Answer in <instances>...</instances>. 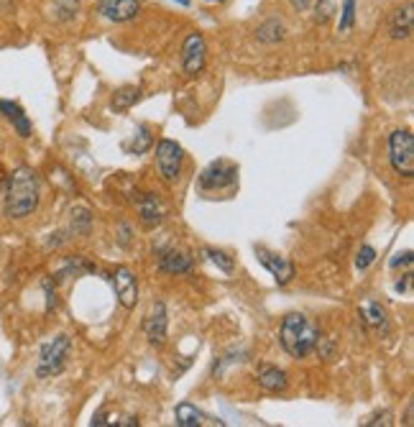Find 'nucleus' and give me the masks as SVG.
<instances>
[{
    "label": "nucleus",
    "instance_id": "f257e3e1",
    "mask_svg": "<svg viewBox=\"0 0 414 427\" xmlns=\"http://www.w3.org/2000/svg\"><path fill=\"white\" fill-rule=\"evenodd\" d=\"M41 200V179L31 166H16L3 187V212L13 220L33 215Z\"/></svg>",
    "mask_w": 414,
    "mask_h": 427
},
{
    "label": "nucleus",
    "instance_id": "f03ea898",
    "mask_svg": "<svg viewBox=\"0 0 414 427\" xmlns=\"http://www.w3.org/2000/svg\"><path fill=\"white\" fill-rule=\"evenodd\" d=\"M320 338H322V333H320V328L307 315L289 313L287 318L281 320L279 328L281 348L292 358H307L310 353H315L320 345Z\"/></svg>",
    "mask_w": 414,
    "mask_h": 427
},
{
    "label": "nucleus",
    "instance_id": "7ed1b4c3",
    "mask_svg": "<svg viewBox=\"0 0 414 427\" xmlns=\"http://www.w3.org/2000/svg\"><path fill=\"white\" fill-rule=\"evenodd\" d=\"M72 351V340L70 335H54L49 343L41 345V351H38V364H36V377L38 379H49V377H57L62 374L64 366H67V356Z\"/></svg>",
    "mask_w": 414,
    "mask_h": 427
},
{
    "label": "nucleus",
    "instance_id": "20e7f679",
    "mask_svg": "<svg viewBox=\"0 0 414 427\" xmlns=\"http://www.w3.org/2000/svg\"><path fill=\"white\" fill-rule=\"evenodd\" d=\"M389 164L399 177H414V136L409 128H396L389 134Z\"/></svg>",
    "mask_w": 414,
    "mask_h": 427
},
{
    "label": "nucleus",
    "instance_id": "39448f33",
    "mask_svg": "<svg viewBox=\"0 0 414 427\" xmlns=\"http://www.w3.org/2000/svg\"><path fill=\"white\" fill-rule=\"evenodd\" d=\"M182 164H185V148L172 139H161L156 144V169L166 185L177 182L182 174Z\"/></svg>",
    "mask_w": 414,
    "mask_h": 427
},
{
    "label": "nucleus",
    "instance_id": "423d86ee",
    "mask_svg": "<svg viewBox=\"0 0 414 427\" xmlns=\"http://www.w3.org/2000/svg\"><path fill=\"white\" fill-rule=\"evenodd\" d=\"M238 182V164L228 159H215L207 164L200 174V187L205 192H217V190H230Z\"/></svg>",
    "mask_w": 414,
    "mask_h": 427
},
{
    "label": "nucleus",
    "instance_id": "0eeeda50",
    "mask_svg": "<svg viewBox=\"0 0 414 427\" xmlns=\"http://www.w3.org/2000/svg\"><path fill=\"white\" fill-rule=\"evenodd\" d=\"M207 64V41L200 31H192L182 44V70L187 77H197Z\"/></svg>",
    "mask_w": 414,
    "mask_h": 427
},
{
    "label": "nucleus",
    "instance_id": "6e6552de",
    "mask_svg": "<svg viewBox=\"0 0 414 427\" xmlns=\"http://www.w3.org/2000/svg\"><path fill=\"white\" fill-rule=\"evenodd\" d=\"M110 279H113L115 297H118L121 307H126V310H134L136 302H138V281H136L134 271H131L128 266H118Z\"/></svg>",
    "mask_w": 414,
    "mask_h": 427
},
{
    "label": "nucleus",
    "instance_id": "1a4fd4ad",
    "mask_svg": "<svg viewBox=\"0 0 414 427\" xmlns=\"http://www.w3.org/2000/svg\"><path fill=\"white\" fill-rule=\"evenodd\" d=\"M256 259L263 264V269H266L268 274L274 276L276 284H281V287L294 279V264L289 261V259H284V256L263 249V246H256Z\"/></svg>",
    "mask_w": 414,
    "mask_h": 427
},
{
    "label": "nucleus",
    "instance_id": "9d476101",
    "mask_svg": "<svg viewBox=\"0 0 414 427\" xmlns=\"http://www.w3.org/2000/svg\"><path fill=\"white\" fill-rule=\"evenodd\" d=\"M141 13L138 0H100L97 3V16H102L110 23H126L134 21Z\"/></svg>",
    "mask_w": 414,
    "mask_h": 427
},
{
    "label": "nucleus",
    "instance_id": "9b49d317",
    "mask_svg": "<svg viewBox=\"0 0 414 427\" xmlns=\"http://www.w3.org/2000/svg\"><path fill=\"white\" fill-rule=\"evenodd\" d=\"M143 333H146V340L156 348L166 343V335H169V315H166L164 302H156L148 313L146 323H143Z\"/></svg>",
    "mask_w": 414,
    "mask_h": 427
},
{
    "label": "nucleus",
    "instance_id": "f8f14e48",
    "mask_svg": "<svg viewBox=\"0 0 414 427\" xmlns=\"http://www.w3.org/2000/svg\"><path fill=\"white\" fill-rule=\"evenodd\" d=\"M192 269H195V259H192L187 251L159 249V271L161 274L185 276V274H192Z\"/></svg>",
    "mask_w": 414,
    "mask_h": 427
},
{
    "label": "nucleus",
    "instance_id": "ddd939ff",
    "mask_svg": "<svg viewBox=\"0 0 414 427\" xmlns=\"http://www.w3.org/2000/svg\"><path fill=\"white\" fill-rule=\"evenodd\" d=\"M256 382H258L261 389L271 391V394H279V391H284L289 387L287 371L279 369V366H271V364H261L256 369Z\"/></svg>",
    "mask_w": 414,
    "mask_h": 427
},
{
    "label": "nucleus",
    "instance_id": "4468645a",
    "mask_svg": "<svg viewBox=\"0 0 414 427\" xmlns=\"http://www.w3.org/2000/svg\"><path fill=\"white\" fill-rule=\"evenodd\" d=\"M138 215H141V223L146 225V228H156V225L164 223L166 207L161 205V200L156 198L153 192H146V195H141L138 200Z\"/></svg>",
    "mask_w": 414,
    "mask_h": 427
},
{
    "label": "nucleus",
    "instance_id": "2eb2a0df",
    "mask_svg": "<svg viewBox=\"0 0 414 427\" xmlns=\"http://www.w3.org/2000/svg\"><path fill=\"white\" fill-rule=\"evenodd\" d=\"M414 31V11L412 6H399L389 18V36L394 41H404Z\"/></svg>",
    "mask_w": 414,
    "mask_h": 427
},
{
    "label": "nucleus",
    "instance_id": "dca6fc26",
    "mask_svg": "<svg viewBox=\"0 0 414 427\" xmlns=\"http://www.w3.org/2000/svg\"><path fill=\"white\" fill-rule=\"evenodd\" d=\"M0 115L13 123V128H16V134H18L21 139H28V136H31V131H33L31 121H28V115H26V110L21 108L18 102L0 100Z\"/></svg>",
    "mask_w": 414,
    "mask_h": 427
},
{
    "label": "nucleus",
    "instance_id": "f3484780",
    "mask_svg": "<svg viewBox=\"0 0 414 427\" xmlns=\"http://www.w3.org/2000/svg\"><path fill=\"white\" fill-rule=\"evenodd\" d=\"M256 38H258L261 44L274 46V44H279V41H284V38H287V26H284V21H281V18L271 16V18H266L261 26H258Z\"/></svg>",
    "mask_w": 414,
    "mask_h": 427
},
{
    "label": "nucleus",
    "instance_id": "a211bd4d",
    "mask_svg": "<svg viewBox=\"0 0 414 427\" xmlns=\"http://www.w3.org/2000/svg\"><path fill=\"white\" fill-rule=\"evenodd\" d=\"M174 422H177V427H202L205 415L195 407V404L182 402V404H177V409H174Z\"/></svg>",
    "mask_w": 414,
    "mask_h": 427
},
{
    "label": "nucleus",
    "instance_id": "6ab92c4d",
    "mask_svg": "<svg viewBox=\"0 0 414 427\" xmlns=\"http://www.w3.org/2000/svg\"><path fill=\"white\" fill-rule=\"evenodd\" d=\"M353 26H356V0H343V6H340L338 31L340 33H351Z\"/></svg>",
    "mask_w": 414,
    "mask_h": 427
},
{
    "label": "nucleus",
    "instance_id": "aec40b11",
    "mask_svg": "<svg viewBox=\"0 0 414 427\" xmlns=\"http://www.w3.org/2000/svg\"><path fill=\"white\" fill-rule=\"evenodd\" d=\"M141 97L138 87H123L113 95V108L115 110H128L131 105H136V100Z\"/></svg>",
    "mask_w": 414,
    "mask_h": 427
},
{
    "label": "nucleus",
    "instance_id": "412c9836",
    "mask_svg": "<svg viewBox=\"0 0 414 427\" xmlns=\"http://www.w3.org/2000/svg\"><path fill=\"white\" fill-rule=\"evenodd\" d=\"M205 259L210 264H215L223 274H233V269H236V264H233V259H230L225 251H217V249H205Z\"/></svg>",
    "mask_w": 414,
    "mask_h": 427
},
{
    "label": "nucleus",
    "instance_id": "4be33fe9",
    "mask_svg": "<svg viewBox=\"0 0 414 427\" xmlns=\"http://www.w3.org/2000/svg\"><path fill=\"white\" fill-rule=\"evenodd\" d=\"M89 225H92V215H89V210H85V207L72 210V233H75V236H87Z\"/></svg>",
    "mask_w": 414,
    "mask_h": 427
},
{
    "label": "nucleus",
    "instance_id": "5701e85b",
    "mask_svg": "<svg viewBox=\"0 0 414 427\" xmlns=\"http://www.w3.org/2000/svg\"><path fill=\"white\" fill-rule=\"evenodd\" d=\"M80 11V0H54V16L59 21H70Z\"/></svg>",
    "mask_w": 414,
    "mask_h": 427
},
{
    "label": "nucleus",
    "instance_id": "b1692460",
    "mask_svg": "<svg viewBox=\"0 0 414 427\" xmlns=\"http://www.w3.org/2000/svg\"><path fill=\"white\" fill-rule=\"evenodd\" d=\"M335 11H338L335 0H315V21L317 23H327L335 16Z\"/></svg>",
    "mask_w": 414,
    "mask_h": 427
},
{
    "label": "nucleus",
    "instance_id": "393cba45",
    "mask_svg": "<svg viewBox=\"0 0 414 427\" xmlns=\"http://www.w3.org/2000/svg\"><path fill=\"white\" fill-rule=\"evenodd\" d=\"M138 141L134 139V144H131V146H126L128 151L131 153H143V151H148V148H151V144H153V139H151V134H148V128L146 126H141L138 128Z\"/></svg>",
    "mask_w": 414,
    "mask_h": 427
},
{
    "label": "nucleus",
    "instance_id": "a878e982",
    "mask_svg": "<svg viewBox=\"0 0 414 427\" xmlns=\"http://www.w3.org/2000/svg\"><path fill=\"white\" fill-rule=\"evenodd\" d=\"M364 318L369 320L374 328H383L386 325V313H383V307L376 305V302H371L369 307L364 310Z\"/></svg>",
    "mask_w": 414,
    "mask_h": 427
},
{
    "label": "nucleus",
    "instance_id": "bb28decb",
    "mask_svg": "<svg viewBox=\"0 0 414 427\" xmlns=\"http://www.w3.org/2000/svg\"><path fill=\"white\" fill-rule=\"evenodd\" d=\"M374 261H376V249L364 246V249L358 251V256H356V269H358V271H366V269H369Z\"/></svg>",
    "mask_w": 414,
    "mask_h": 427
},
{
    "label": "nucleus",
    "instance_id": "cd10ccee",
    "mask_svg": "<svg viewBox=\"0 0 414 427\" xmlns=\"http://www.w3.org/2000/svg\"><path fill=\"white\" fill-rule=\"evenodd\" d=\"M44 292H46V313L54 310L57 305V289H54V279H44Z\"/></svg>",
    "mask_w": 414,
    "mask_h": 427
},
{
    "label": "nucleus",
    "instance_id": "c85d7f7f",
    "mask_svg": "<svg viewBox=\"0 0 414 427\" xmlns=\"http://www.w3.org/2000/svg\"><path fill=\"white\" fill-rule=\"evenodd\" d=\"M366 427H376V425H394V415H391L389 409H383L381 415H376L374 420H369V422H364Z\"/></svg>",
    "mask_w": 414,
    "mask_h": 427
},
{
    "label": "nucleus",
    "instance_id": "c756f323",
    "mask_svg": "<svg viewBox=\"0 0 414 427\" xmlns=\"http://www.w3.org/2000/svg\"><path fill=\"white\" fill-rule=\"evenodd\" d=\"M391 269H399V266H412V251H404V254H396L394 259H391V264H389Z\"/></svg>",
    "mask_w": 414,
    "mask_h": 427
},
{
    "label": "nucleus",
    "instance_id": "7c9ffc66",
    "mask_svg": "<svg viewBox=\"0 0 414 427\" xmlns=\"http://www.w3.org/2000/svg\"><path fill=\"white\" fill-rule=\"evenodd\" d=\"M289 6H292V11L305 13V11H310V6H312V0H289Z\"/></svg>",
    "mask_w": 414,
    "mask_h": 427
},
{
    "label": "nucleus",
    "instance_id": "2f4dec72",
    "mask_svg": "<svg viewBox=\"0 0 414 427\" xmlns=\"http://www.w3.org/2000/svg\"><path fill=\"white\" fill-rule=\"evenodd\" d=\"M409 284H412V274H407L402 281H396V292H409Z\"/></svg>",
    "mask_w": 414,
    "mask_h": 427
},
{
    "label": "nucleus",
    "instance_id": "473e14b6",
    "mask_svg": "<svg viewBox=\"0 0 414 427\" xmlns=\"http://www.w3.org/2000/svg\"><path fill=\"white\" fill-rule=\"evenodd\" d=\"M404 425L412 427V404H409V407H407V415H404Z\"/></svg>",
    "mask_w": 414,
    "mask_h": 427
},
{
    "label": "nucleus",
    "instance_id": "72a5a7b5",
    "mask_svg": "<svg viewBox=\"0 0 414 427\" xmlns=\"http://www.w3.org/2000/svg\"><path fill=\"white\" fill-rule=\"evenodd\" d=\"M177 3H179V6H185V8L190 6V0H177Z\"/></svg>",
    "mask_w": 414,
    "mask_h": 427
},
{
    "label": "nucleus",
    "instance_id": "f704fd0d",
    "mask_svg": "<svg viewBox=\"0 0 414 427\" xmlns=\"http://www.w3.org/2000/svg\"><path fill=\"white\" fill-rule=\"evenodd\" d=\"M205 3H225V0H205Z\"/></svg>",
    "mask_w": 414,
    "mask_h": 427
}]
</instances>
